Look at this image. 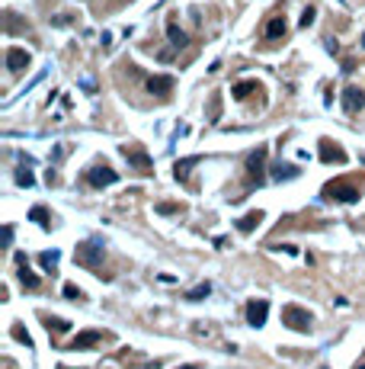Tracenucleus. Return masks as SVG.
I'll return each mask as SVG.
<instances>
[{
	"label": "nucleus",
	"mask_w": 365,
	"mask_h": 369,
	"mask_svg": "<svg viewBox=\"0 0 365 369\" xmlns=\"http://www.w3.org/2000/svg\"><path fill=\"white\" fill-rule=\"evenodd\" d=\"M74 260L83 270L100 273V267H103V241H80L74 247Z\"/></svg>",
	"instance_id": "obj_1"
},
{
	"label": "nucleus",
	"mask_w": 365,
	"mask_h": 369,
	"mask_svg": "<svg viewBox=\"0 0 365 369\" xmlns=\"http://www.w3.org/2000/svg\"><path fill=\"white\" fill-rule=\"evenodd\" d=\"M359 183H352V180H330L324 186V199H333V202H359Z\"/></svg>",
	"instance_id": "obj_2"
},
{
	"label": "nucleus",
	"mask_w": 365,
	"mask_h": 369,
	"mask_svg": "<svg viewBox=\"0 0 365 369\" xmlns=\"http://www.w3.org/2000/svg\"><path fill=\"white\" fill-rule=\"evenodd\" d=\"M282 324L291 328V331H298V334H308L311 331V312L301 308V305H285L282 308Z\"/></svg>",
	"instance_id": "obj_3"
},
{
	"label": "nucleus",
	"mask_w": 365,
	"mask_h": 369,
	"mask_svg": "<svg viewBox=\"0 0 365 369\" xmlns=\"http://www.w3.org/2000/svg\"><path fill=\"white\" fill-rule=\"evenodd\" d=\"M247 180L257 183V186L266 183V148H257L247 158Z\"/></svg>",
	"instance_id": "obj_4"
},
{
	"label": "nucleus",
	"mask_w": 365,
	"mask_h": 369,
	"mask_svg": "<svg viewBox=\"0 0 365 369\" xmlns=\"http://www.w3.org/2000/svg\"><path fill=\"white\" fill-rule=\"evenodd\" d=\"M119 154L125 158L131 167H138V170H154V164H151V158H148V151L144 148H138V145H119Z\"/></svg>",
	"instance_id": "obj_5"
},
{
	"label": "nucleus",
	"mask_w": 365,
	"mask_h": 369,
	"mask_svg": "<svg viewBox=\"0 0 365 369\" xmlns=\"http://www.w3.org/2000/svg\"><path fill=\"white\" fill-rule=\"evenodd\" d=\"M87 180H90V186H96V189H103V186H112V183H119V173L109 167V164H93V167L87 170Z\"/></svg>",
	"instance_id": "obj_6"
},
{
	"label": "nucleus",
	"mask_w": 365,
	"mask_h": 369,
	"mask_svg": "<svg viewBox=\"0 0 365 369\" xmlns=\"http://www.w3.org/2000/svg\"><path fill=\"white\" fill-rule=\"evenodd\" d=\"M266 318H269V302L266 299H250L247 302V321L253 328H263Z\"/></svg>",
	"instance_id": "obj_7"
},
{
	"label": "nucleus",
	"mask_w": 365,
	"mask_h": 369,
	"mask_svg": "<svg viewBox=\"0 0 365 369\" xmlns=\"http://www.w3.org/2000/svg\"><path fill=\"white\" fill-rule=\"evenodd\" d=\"M362 106H365V93H362L356 84H349V87L343 90V110H346L349 116H356Z\"/></svg>",
	"instance_id": "obj_8"
},
{
	"label": "nucleus",
	"mask_w": 365,
	"mask_h": 369,
	"mask_svg": "<svg viewBox=\"0 0 365 369\" xmlns=\"http://www.w3.org/2000/svg\"><path fill=\"white\" fill-rule=\"evenodd\" d=\"M29 61H32V55H29L26 49H19V45H13V49H7V68L13 71V74H19L22 68H29Z\"/></svg>",
	"instance_id": "obj_9"
},
{
	"label": "nucleus",
	"mask_w": 365,
	"mask_h": 369,
	"mask_svg": "<svg viewBox=\"0 0 365 369\" xmlns=\"http://www.w3.org/2000/svg\"><path fill=\"white\" fill-rule=\"evenodd\" d=\"M16 276H19V283L26 286V289H39V276L29 270V260H26V254H16Z\"/></svg>",
	"instance_id": "obj_10"
},
{
	"label": "nucleus",
	"mask_w": 365,
	"mask_h": 369,
	"mask_svg": "<svg viewBox=\"0 0 365 369\" xmlns=\"http://www.w3.org/2000/svg\"><path fill=\"white\" fill-rule=\"evenodd\" d=\"M100 340H103V334H100V331H80V334H77L74 340H71L67 347H71V350H93Z\"/></svg>",
	"instance_id": "obj_11"
},
{
	"label": "nucleus",
	"mask_w": 365,
	"mask_h": 369,
	"mask_svg": "<svg viewBox=\"0 0 365 369\" xmlns=\"http://www.w3.org/2000/svg\"><path fill=\"white\" fill-rule=\"evenodd\" d=\"M321 161H324V164H333V161H336V164H346V151L324 138V141H321Z\"/></svg>",
	"instance_id": "obj_12"
},
{
	"label": "nucleus",
	"mask_w": 365,
	"mask_h": 369,
	"mask_svg": "<svg viewBox=\"0 0 365 369\" xmlns=\"http://www.w3.org/2000/svg\"><path fill=\"white\" fill-rule=\"evenodd\" d=\"M269 177L272 180H295V177H301V167L298 164H272V170H269Z\"/></svg>",
	"instance_id": "obj_13"
},
{
	"label": "nucleus",
	"mask_w": 365,
	"mask_h": 369,
	"mask_svg": "<svg viewBox=\"0 0 365 369\" xmlns=\"http://www.w3.org/2000/svg\"><path fill=\"white\" fill-rule=\"evenodd\" d=\"M285 32H288V23L285 16H272L269 23H266V39L276 42V39H285Z\"/></svg>",
	"instance_id": "obj_14"
},
{
	"label": "nucleus",
	"mask_w": 365,
	"mask_h": 369,
	"mask_svg": "<svg viewBox=\"0 0 365 369\" xmlns=\"http://www.w3.org/2000/svg\"><path fill=\"white\" fill-rule=\"evenodd\" d=\"M263 219H266V215H263V209H253V212H247L243 219H237V231H240V234H250Z\"/></svg>",
	"instance_id": "obj_15"
},
{
	"label": "nucleus",
	"mask_w": 365,
	"mask_h": 369,
	"mask_svg": "<svg viewBox=\"0 0 365 369\" xmlns=\"http://www.w3.org/2000/svg\"><path fill=\"white\" fill-rule=\"evenodd\" d=\"M199 161H202V158H182V161H176V164H173V177H176L179 183H186L189 173H192V167H196Z\"/></svg>",
	"instance_id": "obj_16"
},
{
	"label": "nucleus",
	"mask_w": 365,
	"mask_h": 369,
	"mask_svg": "<svg viewBox=\"0 0 365 369\" xmlns=\"http://www.w3.org/2000/svg\"><path fill=\"white\" fill-rule=\"evenodd\" d=\"M167 39H170V45H173V49H186V45H189L186 32L176 26V19H170V23H167Z\"/></svg>",
	"instance_id": "obj_17"
},
{
	"label": "nucleus",
	"mask_w": 365,
	"mask_h": 369,
	"mask_svg": "<svg viewBox=\"0 0 365 369\" xmlns=\"http://www.w3.org/2000/svg\"><path fill=\"white\" fill-rule=\"evenodd\" d=\"M148 90L151 93H170V90H173V77H170V74H157V77L148 80Z\"/></svg>",
	"instance_id": "obj_18"
},
{
	"label": "nucleus",
	"mask_w": 365,
	"mask_h": 369,
	"mask_svg": "<svg viewBox=\"0 0 365 369\" xmlns=\"http://www.w3.org/2000/svg\"><path fill=\"white\" fill-rule=\"evenodd\" d=\"M253 90H260V84H253V80H240V84H234V87H231L234 100H247Z\"/></svg>",
	"instance_id": "obj_19"
},
{
	"label": "nucleus",
	"mask_w": 365,
	"mask_h": 369,
	"mask_svg": "<svg viewBox=\"0 0 365 369\" xmlns=\"http://www.w3.org/2000/svg\"><path fill=\"white\" fill-rule=\"evenodd\" d=\"M58 260H61V251H42V254H39V264H42L48 273H55Z\"/></svg>",
	"instance_id": "obj_20"
},
{
	"label": "nucleus",
	"mask_w": 365,
	"mask_h": 369,
	"mask_svg": "<svg viewBox=\"0 0 365 369\" xmlns=\"http://www.w3.org/2000/svg\"><path fill=\"white\" fill-rule=\"evenodd\" d=\"M45 328H48V331H55V334H64V331H71V321L52 315V318H45Z\"/></svg>",
	"instance_id": "obj_21"
},
{
	"label": "nucleus",
	"mask_w": 365,
	"mask_h": 369,
	"mask_svg": "<svg viewBox=\"0 0 365 369\" xmlns=\"http://www.w3.org/2000/svg\"><path fill=\"white\" fill-rule=\"evenodd\" d=\"M29 219H32L35 225H42V228H52V225H48V209H45V206H32Z\"/></svg>",
	"instance_id": "obj_22"
},
{
	"label": "nucleus",
	"mask_w": 365,
	"mask_h": 369,
	"mask_svg": "<svg viewBox=\"0 0 365 369\" xmlns=\"http://www.w3.org/2000/svg\"><path fill=\"white\" fill-rule=\"evenodd\" d=\"M209 292H212V286H209V283H202V286H196V289H189V292H186V299H189V302H202Z\"/></svg>",
	"instance_id": "obj_23"
},
{
	"label": "nucleus",
	"mask_w": 365,
	"mask_h": 369,
	"mask_svg": "<svg viewBox=\"0 0 365 369\" xmlns=\"http://www.w3.org/2000/svg\"><path fill=\"white\" fill-rule=\"evenodd\" d=\"M10 334H13L19 343H26V347H32V337H29V331L22 328V324H13V328H10Z\"/></svg>",
	"instance_id": "obj_24"
},
{
	"label": "nucleus",
	"mask_w": 365,
	"mask_h": 369,
	"mask_svg": "<svg viewBox=\"0 0 365 369\" xmlns=\"http://www.w3.org/2000/svg\"><path fill=\"white\" fill-rule=\"evenodd\" d=\"M16 183L29 189V186L35 183V177H32V170H29V167H19V170H16Z\"/></svg>",
	"instance_id": "obj_25"
},
{
	"label": "nucleus",
	"mask_w": 365,
	"mask_h": 369,
	"mask_svg": "<svg viewBox=\"0 0 365 369\" xmlns=\"http://www.w3.org/2000/svg\"><path fill=\"white\" fill-rule=\"evenodd\" d=\"M314 19H317V10H314V7H304V10H301V29H308Z\"/></svg>",
	"instance_id": "obj_26"
},
{
	"label": "nucleus",
	"mask_w": 365,
	"mask_h": 369,
	"mask_svg": "<svg viewBox=\"0 0 365 369\" xmlns=\"http://www.w3.org/2000/svg\"><path fill=\"white\" fill-rule=\"evenodd\" d=\"M157 212H161V215H176L179 206H176V202H161V206H157Z\"/></svg>",
	"instance_id": "obj_27"
},
{
	"label": "nucleus",
	"mask_w": 365,
	"mask_h": 369,
	"mask_svg": "<svg viewBox=\"0 0 365 369\" xmlns=\"http://www.w3.org/2000/svg\"><path fill=\"white\" fill-rule=\"evenodd\" d=\"M64 295H67V299H80V295H83V292L77 289V286H74V283H64Z\"/></svg>",
	"instance_id": "obj_28"
},
{
	"label": "nucleus",
	"mask_w": 365,
	"mask_h": 369,
	"mask_svg": "<svg viewBox=\"0 0 365 369\" xmlns=\"http://www.w3.org/2000/svg\"><path fill=\"white\" fill-rule=\"evenodd\" d=\"M218 110H221V97H212V122H218Z\"/></svg>",
	"instance_id": "obj_29"
},
{
	"label": "nucleus",
	"mask_w": 365,
	"mask_h": 369,
	"mask_svg": "<svg viewBox=\"0 0 365 369\" xmlns=\"http://www.w3.org/2000/svg\"><path fill=\"white\" fill-rule=\"evenodd\" d=\"M13 244V225H4V247Z\"/></svg>",
	"instance_id": "obj_30"
},
{
	"label": "nucleus",
	"mask_w": 365,
	"mask_h": 369,
	"mask_svg": "<svg viewBox=\"0 0 365 369\" xmlns=\"http://www.w3.org/2000/svg\"><path fill=\"white\" fill-rule=\"evenodd\" d=\"M80 87H83V93H96V84H93L90 77H83V80H80Z\"/></svg>",
	"instance_id": "obj_31"
},
{
	"label": "nucleus",
	"mask_w": 365,
	"mask_h": 369,
	"mask_svg": "<svg viewBox=\"0 0 365 369\" xmlns=\"http://www.w3.org/2000/svg\"><path fill=\"white\" fill-rule=\"evenodd\" d=\"M362 49H365V35H362Z\"/></svg>",
	"instance_id": "obj_32"
}]
</instances>
